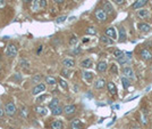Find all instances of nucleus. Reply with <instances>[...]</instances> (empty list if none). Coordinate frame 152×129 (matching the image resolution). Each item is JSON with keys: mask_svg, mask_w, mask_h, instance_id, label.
Here are the masks:
<instances>
[{"mask_svg": "<svg viewBox=\"0 0 152 129\" xmlns=\"http://www.w3.org/2000/svg\"><path fill=\"white\" fill-rule=\"evenodd\" d=\"M16 112H17V109H16V106H15V104H14V102H8V103H6V105H5V113H6L7 116L14 117L16 114Z\"/></svg>", "mask_w": 152, "mask_h": 129, "instance_id": "nucleus-1", "label": "nucleus"}, {"mask_svg": "<svg viewBox=\"0 0 152 129\" xmlns=\"http://www.w3.org/2000/svg\"><path fill=\"white\" fill-rule=\"evenodd\" d=\"M6 55L8 57H15L17 55V47L15 43H9L6 48Z\"/></svg>", "mask_w": 152, "mask_h": 129, "instance_id": "nucleus-2", "label": "nucleus"}, {"mask_svg": "<svg viewBox=\"0 0 152 129\" xmlns=\"http://www.w3.org/2000/svg\"><path fill=\"white\" fill-rule=\"evenodd\" d=\"M94 14H95L96 20H98L99 22H106V21H107L108 15H107V13L104 12L103 9H101V8H98V9L95 10Z\"/></svg>", "mask_w": 152, "mask_h": 129, "instance_id": "nucleus-3", "label": "nucleus"}, {"mask_svg": "<svg viewBox=\"0 0 152 129\" xmlns=\"http://www.w3.org/2000/svg\"><path fill=\"white\" fill-rule=\"evenodd\" d=\"M46 90V85L44 84H38L34 88L32 89V95H38L40 93H43Z\"/></svg>", "mask_w": 152, "mask_h": 129, "instance_id": "nucleus-4", "label": "nucleus"}, {"mask_svg": "<svg viewBox=\"0 0 152 129\" xmlns=\"http://www.w3.org/2000/svg\"><path fill=\"white\" fill-rule=\"evenodd\" d=\"M123 73H124V77H126L127 79H135V74H134V71L132 70L131 67H124L123 69Z\"/></svg>", "mask_w": 152, "mask_h": 129, "instance_id": "nucleus-5", "label": "nucleus"}, {"mask_svg": "<svg viewBox=\"0 0 152 129\" xmlns=\"http://www.w3.org/2000/svg\"><path fill=\"white\" fill-rule=\"evenodd\" d=\"M75 112H76V106L73 105V104L66 105L65 108H64V113H65L66 116H71V114H74Z\"/></svg>", "mask_w": 152, "mask_h": 129, "instance_id": "nucleus-6", "label": "nucleus"}, {"mask_svg": "<svg viewBox=\"0 0 152 129\" xmlns=\"http://www.w3.org/2000/svg\"><path fill=\"white\" fill-rule=\"evenodd\" d=\"M141 57H142V59H144V61H151L152 51H150L149 49H143V50L141 51Z\"/></svg>", "mask_w": 152, "mask_h": 129, "instance_id": "nucleus-7", "label": "nucleus"}, {"mask_svg": "<svg viewBox=\"0 0 152 129\" xmlns=\"http://www.w3.org/2000/svg\"><path fill=\"white\" fill-rule=\"evenodd\" d=\"M102 6H103V10L107 14H111L112 12H114V7H112V5L110 4L108 0H104V1L102 2Z\"/></svg>", "mask_w": 152, "mask_h": 129, "instance_id": "nucleus-8", "label": "nucleus"}, {"mask_svg": "<svg viewBox=\"0 0 152 129\" xmlns=\"http://www.w3.org/2000/svg\"><path fill=\"white\" fill-rule=\"evenodd\" d=\"M146 4H148V0H136L133 4L132 8L133 9H142V7H144Z\"/></svg>", "mask_w": 152, "mask_h": 129, "instance_id": "nucleus-9", "label": "nucleus"}, {"mask_svg": "<svg viewBox=\"0 0 152 129\" xmlns=\"http://www.w3.org/2000/svg\"><path fill=\"white\" fill-rule=\"evenodd\" d=\"M70 129H83V123L79 119H74L70 122Z\"/></svg>", "mask_w": 152, "mask_h": 129, "instance_id": "nucleus-10", "label": "nucleus"}, {"mask_svg": "<svg viewBox=\"0 0 152 129\" xmlns=\"http://www.w3.org/2000/svg\"><path fill=\"white\" fill-rule=\"evenodd\" d=\"M106 35L111 38V39H116L117 38V32H116L115 27H108L106 30Z\"/></svg>", "mask_w": 152, "mask_h": 129, "instance_id": "nucleus-11", "label": "nucleus"}, {"mask_svg": "<svg viewBox=\"0 0 152 129\" xmlns=\"http://www.w3.org/2000/svg\"><path fill=\"white\" fill-rule=\"evenodd\" d=\"M50 129H64V123L60 120H55L50 123Z\"/></svg>", "mask_w": 152, "mask_h": 129, "instance_id": "nucleus-12", "label": "nucleus"}, {"mask_svg": "<svg viewBox=\"0 0 152 129\" xmlns=\"http://www.w3.org/2000/svg\"><path fill=\"white\" fill-rule=\"evenodd\" d=\"M62 65L67 69H70L75 65V61L73 58H65V59H62Z\"/></svg>", "mask_w": 152, "mask_h": 129, "instance_id": "nucleus-13", "label": "nucleus"}, {"mask_svg": "<svg viewBox=\"0 0 152 129\" xmlns=\"http://www.w3.org/2000/svg\"><path fill=\"white\" fill-rule=\"evenodd\" d=\"M104 86H106V80L104 79H98L95 82H94V88L95 89H102V88H104Z\"/></svg>", "mask_w": 152, "mask_h": 129, "instance_id": "nucleus-14", "label": "nucleus"}, {"mask_svg": "<svg viewBox=\"0 0 152 129\" xmlns=\"http://www.w3.org/2000/svg\"><path fill=\"white\" fill-rule=\"evenodd\" d=\"M107 88H108V92H109L111 95H116V93H117V88H116L114 82H111V81L108 82V84H107Z\"/></svg>", "mask_w": 152, "mask_h": 129, "instance_id": "nucleus-15", "label": "nucleus"}, {"mask_svg": "<svg viewBox=\"0 0 152 129\" xmlns=\"http://www.w3.org/2000/svg\"><path fill=\"white\" fill-rule=\"evenodd\" d=\"M107 67H108V65H107V63L104 61L99 62L98 65H96V70H98V72H104V71L107 70Z\"/></svg>", "mask_w": 152, "mask_h": 129, "instance_id": "nucleus-16", "label": "nucleus"}, {"mask_svg": "<svg viewBox=\"0 0 152 129\" xmlns=\"http://www.w3.org/2000/svg\"><path fill=\"white\" fill-rule=\"evenodd\" d=\"M92 65H93V62H92V59H90V58H86L81 62V66L84 69H90V67H92Z\"/></svg>", "mask_w": 152, "mask_h": 129, "instance_id": "nucleus-17", "label": "nucleus"}, {"mask_svg": "<svg viewBox=\"0 0 152 129\" xmlns=\"http://www.w3.org/2000/svg\"><path fill=\"white\" fill-rule=\"evenodd\" d=\"M139 29L141 32H144V33H146V32H149L151 30V26L149 25V24L146 23H140L139 24Z\"/></svg>", "mask_w": 152, "mask_h": 129, "instance_id": "nucleus-18", "label": "nucleus"}, {"mask_svg": "<svg viewBox=\"0 0 152 129\" xmlns=\"http://www.w3.org/2000/svg\"><path fill=\"white\" fill-rule=\"evenodd\" d=\"M137 16H139L140 18H146V17H149L150 16V13H149V10L148 9H141L137 12Z\"/></svg>", "mask_w": 152, "mask_h": 129, "instance_id": "nucleus-19", "label": "nucleus"}, {"mask_svg": "<svg viewBox=\"0 0 152 129\" xmlns=\"http://www.w3.org/2000/svg\"><path fill=\"white\" fill-rule=\"evenodd\" d=\"M100 41L102 43H104V45H111V43L114 42V40H112L111 38L107 37V35H101V37H100Z\"/></svg>", "mask_w": 152, "mask_h": 129, "instance_id": "nucleus-20", "label": "nucleus"}, {"mask_svg": "<svg viewBox=\"0 0 152 129\" xmlns=\"http://www.w3.org/2000/svg\"><path fill=\"white\" fill-rule=\"evenodd\" d=\"M125 39H126V31L124 27H120L119 29V41L123 42V41H125Z\"/></svg>", "mask_w": 152, "mask_h": 129, "instance_id": "nucleus-21", "label": "nucleus"}, {"mask_svg": "<svg viewBox=\"0 0 152 129\" xmlns=\"http://www.w3.org/2000/svg\"><path fill=\"white\" fill-rule=\"evenodd\" d=\"M57 106H59V100H58V98H52L51 102L49 103V108L52 110V109L57 108Z\"/></svg>", "mask_w": 152, "mask_h": 129, "instance_id": "nucleus-22", "label": "nucleus"}, {"mask_svg": "<svg viewBox=\"0 0 152 129\" xmlns=\"http://www.w3.org/2000/svg\"><path fill=\"white\" fill-rule=\"evenodd\" d=\"M35 111H37V113L40 114V116H46L47 114V109L43 108V106H37V108H35Z\"/></svg>", "mask_w": 152, "mask_h": 129, "instance_id": "nucleus-23", "label": "nucleus"}, {"mask_svg": "<svg viewBox=\"0 0 152 129\" xmlns=\"http://www.w3.org/2000/svg\"><path fill=\"white\" fill-rule=\"evenodd\" d=\"M83 78H84L86 81H91L93 78V73L89 72V71H84V72H83Z\"/></svg>", "mask_w": 152, "mask_h": 129, "instance_id": "nucleus-24", "label": "nucleus"}, {"mask_svg": "<svg viewBox=\"0 0 152 129\" xmlns=\"http://www.w3.org/2000/svg\"><path fill=\"white\" fill-rule=\"evenodd\" d=\"M62 112H64V109H61L60 106H57V108L52 109L51 113H52V116H60Z\"/></svg>", "mask_w": 152, "mask_h": 129, "instance_id": "nucleus-25", "label": "nucleus"}, {"mask_svg": "<svg viewBox=\"0 0 152 129\" xmlns=\"http://www.w3.org/2000/svg\"><path fill=\"white\" fill-rule=\"evenodd\" d=\"M121 84H123V87H124V89H127L129 86H131V81H129V79H127L126 77H124V78H121Z\"/></svg>", "mask_w": 152, "mask_h": 129, "instance_id": "nucleus-26", "label": "nucleus"}, {"mask_svg": "<svg viewBox=\"0 0 152 129\" xmlns=\"http://www.w3.org/2000/svg\"><path fill=\"white\" fill-rule=\"evenodd\" d=\"M85 32H86V34H90V35H95L96 34V29L93 26H89L86 30H85Z\"/></svg>", "mask_w": 152, "mask_h": 129, "instance_id": "nucleus-27", "label": "nucleus"}, {"mask_svg": "<svg viewBox=\"0 0 152 129\" xmlns=\"http://www.w3.org/2000/svg\"><path fill=\"white\" fill-rule=\"evenodd\" d=\"M46 82L47 84H49V85H56L57 84V80L55 78H52V77H46Z\"/></svg>", "mask_w": 152, "mask_h": 129, "instance_id": "nucleus-28", "label": "nucleus"}, {"mask_svg": "<svg viewBox=\"0 0 152 129\" xmlns=\"http://www.w3.org/2000/svg\"><path fill=\"white\" fill-rule=\"evenodd\" d=\"M19 64H21V66L22 67H24V69H29L30 67V62L27 61V59H22L21 62H19Z\"/></svg>", "mask_w": 152, "mask_h": 129, "instance_id": "nucleus-29", "label": "nucleus"}, {"mask_svg": "<svg viewBox=\"0 0 152 129\" xmlns=\"http://www.w3.org/2000/svg\"><path fill=\"white\" fill-rule=\"evenodd\" d=\"M42 78H43V77L41 74H37V75L33 77L31 80H32V82H34V84H40V81H41V79H42Z\"/></svg>", "mask_w": 152, "mask_h": 129, "instance_id": "nucleus-30", "label": "nucleus"}, {"mask_svg": "<svg viewBox=\"0 0 152 129\" xmlns=\"http://www.w3.org/2000/svg\"><path fill=\"white\" fill-rule=\"evenodd\" d=\"M124 55H125V54H124L120 49H116V50L114 51V56L116 57V58H120V57H123Z\"/></svg>", "mask_w": 152, "mask_h": 129, "instance_id": "nucleus-31", "label": "nucleus"}, {"mask_svg": "<svg viewBox=\"0 0 152 129\" xmlns=\"http://www.w3.org/2000/svg\"><path fill=\"white\" fill-rule=\"evenodd\" d=\"M58 82H59V84H60V86H61L64 89H67V88H68V85H67V82H66L65 80H62L61 78H59V79H58Z\"/></svg>", "mask_w": 152, "mask_h": 129, "instance_id": "nucleus-32", "label": "nucleus"}, {"mask_svg": "<svg viewBox=\"0 0 152 129\" xmlns=\"http://www.w3.org/2000/svg\"><path fill=\"white\" fill-rule=\"evenodd\" d=\"M117 59H118V63H119V64H123V65L126 64V63L129 61V59L127 58L126 56H123V57H120V58H117Z\"/></svg>", "mask_w": 152, "mask_h": 129, "instance_id": "nucleus-33", "label": "nucleus"}, {"mask_svg": "<svg viewBox=\"0 0 152 129\" xmlns=\"http://www.w3.org/2000/svg\"><path fill=\"white\" fill-rule=\"evenodd\" d=\"M21 113H22V116H23L24 118H27V113H29V111H27V109L25 108V106H22L21 108Z\"/></svg>", "mask_w": 152, "mask_h": 129, "instance_id": "nucleus-34", "label": "nucleus"}, {"mask_svg": "<svg viewBox=\"0 0 152 129\" xmlns=\"http://www.w3.org/2000/svg\"><path fill=\"white\" fill-rule=\"evenodd\" d=\"M141 121H142L143 125H146V123H148V118L145 116V112H143V113L141 114Z\"/></svg>", "mask_w": 152, "mask_h": 129, "instance_id": "nucleus-35", "label": "nucleus"}, {"mask_svg": "<svg viewBox=\"0 0 152 129\" xmlns=\"http://www.w3.org/2000/svg\"><path fill=\"white\" fill-rule=\"evenodd\" d=\"M110 71H111V73H115V74H117V73H118L117 65H116V64H112L111 67H110Z\"/></svg>", "mask_w": 152, "mask_h": 129, "instance_id": "nucleus-36", "label": "nucleus"}, {"mask_svg": "<svg viewBox=\"0 0 152 129\" xmlns=\"http://www.w3.org/2000/svg\"><path fill=\"white\" fill-rule=\"evenodd\" d=\"M77 41H78V39H77L76 37H74V35H73V37L70 38V40H69V43H70L71 46H74V45H76V43H77Z\"/></svg>", "mask_w": 152, "mask_h": 129, "instance_id": "nucleus-37", "label": "nucleus"}, {"mask_svg": "<svg viewBox=\"0 0 152 129\" xmlns=\"http://www.w3.org/2000/svg\"><path fill=\"white\" fill-rule=\"evenodd\" d=\"M69 74H70V72H69L68 70H66V69H64V70L61 71V75L65 77V78H68V77H69Z\"/></svg>", "mask_w": 152, "mask_h": 129, "instance_id": "nucleus-38", "label": "nucleus"}, {"mask_svg": "<svg viewBox=\"0 0 152 129\" xmlns=\"http://www.w3.org/2000/svg\"><path fill=\"white\" fill-rule=\"evenodd\" d=\"M14 80H17V81H21L22 80V79H23V77H22L21 74H19V73H16V74L15 75H14Z\"/></svg>", "mask_w": 152, "mask_h": 129, "instance_id": "nucleus-39", "label": "nucleus"}, {"mask_svg": "<svg viewBox=\"0 0 152 129\" xmlns=\"http://www.w3.org/2000/svg\"><path fill=\"white\" fill-rule=\"evenodd\" d=\"M39 6L41 8H44L47 6V1L46 0H40V1H39Z\"/></svg>", "mask_w": 152, "mask_h": 129, "instance_id": "nucleus-40", "label": "nucleus"}, {"mask_svg": "<svg viewBox=\"0 0 152 129\" xmlns=\"http://www.w3.org/2000/svg\"><path fill=\"white\" fill-rule=\"evenodd\" d=\"M47 98H48V96H47V95H43V96H40V97H39L37 101H38V102H43V101L47 100Z\"/></svg>", "mask_w": 152, "mask_h": 129, "instance_id": "nucleus-41", "label": "nucleus"}, {"mask_svg": "<svg viewBox=\"0 0 152 129\" xmlns=\"http://www.w3.org/2000/svg\"><path fill=\"white\" fill-rule=\"evenodd\" d=\"M65 20H66V16H60V17L57 18V23H62Z\"/></svg>", "mask_w": 152, "mask_h": 129, "instance_id": "nucleus-42", "label": "nucleus"}, {"mask_svg": "<svg viewBox=\"0 0 152 129\" xmlns=\"http://www.w3.org/2000/svg\"><path fill=\"white\" fill-rule=\"evenodd\" d=\"M115 2L117 5H123L124 2H125V0H115Z\"/></svg>", "mask_w": 152, "mask_h": 129, "instance_id": "nucleus-43", "label": "nucleus"}, {"mask_svg": "<svg viewBox=\"0 0 152 129\" xmlns=\"http://www.w3.org/2000/svg\"><path fill=\"white\" fill-rule=\"evenodd\" d=\"M125 55H126V57H127L128 59H131V58H132V53H126Z\"/></svg>", "mask_w": 152, "mask_h": 129, "instance_id": "nucleus-44", "label": "nucleus"}, {"mask_svg": "<svg viewBox=\"0 0 152 129\" xmlns=\"http://www.w3.org/2000/svg\"><path fill=\"white\" fill-rule=\"evenodd\" d=\"M4 114H5V111H4V109H1V108H0V118H1L2 116H4Z\"/></svg>", "mask_w": 152, "mask_h": 129, "instance_id": "nucleus-45", "label": "nucleus"}, {"mask_svg": "<svg viewBox=\"0 0 152 129\" xmlns=\"http://www.w3.org/2000/svg\"><path fill=\"white\" fill-rule=\"evenodd\" d=\"M41 51H42V46H40V47L38 48V50H37V54H40Z\"/></svg>", "mask_w": 152, "mask_h": 129, "instance_id": "nucleus-46", "label": "nucleus"}, {"mask_svg": "<svg viewBox=\"0 0 152 129\" xmlns=\"http://www.w3.org/2000/svg\"><path fill=\"white\" fill-rule=\"evenodd\" d=\"M64 1H65V0H55V2H56V4H62Z\"/></svg>", "mask_w": 152, "mask_h": 129, "instance_id": "nucleus-47", "label": "nucleus"}, {"mask_svg": "<svg viewBox=\"0 0 152 129\" xmlns=\"http://www.w3.org/2000/svg\"><path fill=\"white\" fill-rule=\"evenodd\" d=\"M23 1H24V2H31L32 0H23Z\"/></svg>", "mask_w": 152, "mask_h": 129, "instance_id": "nucleus-48", "label": "nucleus"}, {"mask_svg": "<svg viewBox=\"0 0 152 129\" xmlns=\"http://www.w3.org/2000/svg\"><path fill=\"white\" fill-rule=\"evenodd\" d=\"M12 129H13V128H12ZM14 129H15V128H14Z\"/></svg>", "mask_w": 152, "mask_h": 129, "instance_id": "nucleus-49", "label": "nucleus"}]
</instances>
